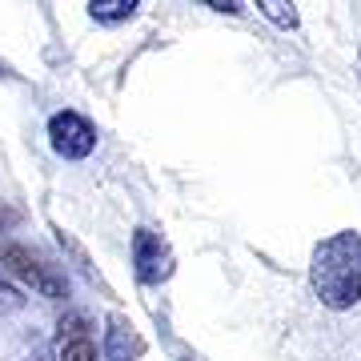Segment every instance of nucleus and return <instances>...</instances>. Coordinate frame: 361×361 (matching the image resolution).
Listing matches in <instances>:
<instances>
[{
	"instance_id": "obj_1",
	"label": "nucleus",
	"mask_w": 361,
	"mask_h": 361,
	"mask_svg": "<svg viewBox=\"0 0 361 361\" xmlns=\"http://www.w3.org/2000/svg\"><path fill=\"white\" fill-rule=\"evenodd\" d=\"M310 285L325 310L345 313L361 301V233L341 229L313 245Z\"/></svg>"
},
{
	"instance_id": "obj_2",
	"label": "nucleus",
	"mask_w": 361,
	"mask_h": 361,
	"mask_svg": "<svg viewBox=\"0 0 361 361\" xmlns=\"http://www.w3.org/2000/svg\"><path fill=\"white\" fill-rule=\"evenodd\" d=\"M0 269L8 273V277H16L25 289L49 297V301H65L68 297L65 269H56L52 261H44L37 249L20 245V241H0Z\"/></svg>"
},
{
	"instance_id": "obj_3",
	"label": "nucleus",
	"mask_w": 361,
	"mask_h": 361,
	"mask_svg": "<svg viewBox=\"0 0 361 361\" xmlns=\"http://www.w3.org/2000/svg\"><path fill=\"white\" fill-rule=\"evenodd\" d=\"M177 269V257H173V245L149 225H137L133 229V273L141 285H165Z\"/></svg>"
},
{
	"instance_id": "obj_4",
	"label": "nucleus",
	"mask_w": 361,
	"mask_h": 361,
	"mask_svg": "<svg viewBox=\"0 0 361 361\" xmlns=\"http://www.w3.org/2000/svg\"><path fill=\"white\" fill-rule=\"evenodd\" d=\"M49 145L52 153L65 157V161H85L97 149V125L89 116L73 113V109H61V113L49 116Z\"/></svg>"
},
{
	"instance_id": "obj_5",
	"label": "nucleus",
	"mask_w": 361,
	"mask_h": 361,
	"mask_svg": "<svg viewBox=\"0 0 361 361\" xmlns=\"http://www.w3.org/2000/svg\"><path fill=\"white\" fill-rule=\"evenodd\" d=\"M89 317L85 313H65L61 325H56V345H52V357L56 361H101L97 345L89 337Z\"/></svg>"
},
{
	"instance_id": "obj_6",
	"label": "nucleus",
	"mask_w": 361,
	"mask_h": 361,
	"mask_svg": "<svg viewBox=\"0 0 361 361\" xmlns=\"http://www.w3.org/2000/svg\"><path fill=\"white\" fill-rule=\"evenodd\" d=\"M145 349H149V341L137 334V325L125 313H109L104 317V341H101L104 361H137L145 357Z\"/></svg>"
},
{
	"instance_id": "obj_7",
	"label": "nucleus",
	"mask_w": 361,
	"mask_h": 361,
	"mask_svg": "<svg viewBox=\"0 0 361 361\" xmlns=\"http://www.w3.org/2000/svg\"><path fill=\"white\" fill-rule=\"evenodd\" d=\"M141 8V0H92L89 16L97 25H121V20H133Z\"/></svg>"
},
{
	"instance_id": "obj_8",
	"label": "nucleus",
	"mask_w": 361,
	"mask_h": 361,
	"mask_svg": "<svg viewBox=\"0 0 361 361\" xmlns=\"http://www.w3.org/2000/svg\"><path fill=\"white\" fill-rule=\"evenodd\" d=\"M257 8H261V16H265V20H273V25L285 28V32H297V28H301L297 8H293V4H285V0H261Z\"/></svg>"
},
{
	"instance_id": "obj_9",
	"label": "nucleus",
	"mask_w": 361,
	"mask_h": 361,
	"mask_svg": "<svg viewBox=\"0 0 361 361\" xmlns=\"http://www.w3.org/2000/svg\"><path fill=\"white\" fill-rule=\"evenodd\" d=\"M52 233H56V245H61V249H65V253H68V257L77 261V269L85 273L89 281H97V269H92V265H89V257H85V249L77 245V237H73V233H65V229H61V225H52Z\"/></svg>"
},
{
	"instance_id": "obj_10",
	"label": "nucleus",
	"mask_w": 361,
	"mask_h": 361,
	"mask_svg": "<svg viewBox=\"0 0 361 361\" xmlns=\"http://www.w3.org/2000/svg\"><path fill=\"white\" fill-rule=\"evenodd\" d=\"M20 305H25V293L0 273V313H13V310H20Z\"/></svg>"
},
{
	"instance_id": "obj_11",
	"label": "nucleus",
	"mask_w": 361,
	"mask_h": 361,
	"mask_svg": "<svg viewBox=\"0 0 361 361\" xmlns=\"http://www.w3.org/2000/svg\"><path fill=\"white\" fill-rule=\"evenodd\" d=\"M209 8H217V13H229V16H237L245 4L241 0H209Z\"/></svg>"
},
{
	"instance_id": "obj_12",
	"label": "nucleus",
	"mask_w": 361,
	"mask_h": 361,
	"mask_svg": "<svg viewBox=\"0 0 361 361\" xmlns=\"http://www.w3.org/2000/svg\"><path fill=\"white\" fill-rule=\"evenodd\" d=\"M16 221H20V213H16V209H8V205H0V233H4V229H13Z\"/></svg>"
},
{
	"instance_id": "obj_13",
	"label": "nucleus",
	"mask_w": 361,
	"mask_h": 361,
	"mask_svg": "<svg viewBox=\"0 0 361 361\" xmlns=\"http://www.w3.org/2000/svg\"><path fill=\"white\" fill-rule=\"evenodd\" d=\"M0 77H13V68L4 65V61H0Z\"/></svg>"
},
{
	"instance_id": "obj_14",
	"label": "nucleus",
	"mask_w": 361,
	"mask_h": 361,
	"mask_svg": "<svg viewBox=\"0 0 361 361\" xmlns=\"http://www.w3.org/2000/svg\"><path fill=\"white\" fill-rule=\"evenodd\" d=\"M28 361H40V357H28Z\"/></svg>"
},
{
	"instance_id": "obj_15",
	"label": "nucleus",
	"mask_w": 361,
	"mask_h": 361,
	"mask_svg": "<svg viewBox=\"0 0 361 361\" xmlns=\"http://www.w3.org/2000/svg\"><path fill=\"white\" fill-rule=\"evenodd\" d=\"M185 361H193V357H185Z\"/></svg>"
},
{
	"instance_id": "obj_16",
	"label": "nucleus",
	"mask_w": 361,
	"mask_h": 361,
	"mask_svg": "<svg viewBox=\"0 0 361 361\" xmlns=\"http://www.w3.org/2000/svg\"><path fill=\"white\" fill-rule=\"evenodd\" d=\"M357 56H361V52H357Z\"/></svg>"
}]
</instances>
